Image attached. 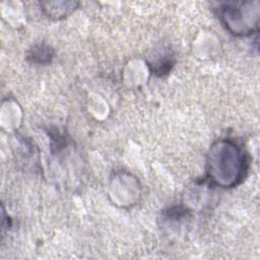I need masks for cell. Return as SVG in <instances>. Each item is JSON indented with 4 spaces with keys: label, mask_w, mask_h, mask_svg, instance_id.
Wrapping results in <instances>:
<instances>
[{
    "label": "cell",
    "mask_w": 260,
    "mask_h": 260,
    "mask_svg": "<svg viewBox=\"0 0 260 260\" xmlns=\"http://www.w3.org/2000/svg\"><path fill=\"white\" fill-rule=\"evenodd\" d=\"M77 2H43L42 6L44 11L49 17H53L56 19L62 18L67 14L74 11L77 7Z\"/></svg>",
    "instance_id": "cell-3"
},
{
    "label": "cell",
    "mask_w": 260,
    "mask_h": 260,
    "mask_svg": "<svg viewBox=\"0 0 260 260\" xmlns=\"http://www.w3.org/2000/svg\"><path fill=\"white\" fill-rule=\"evenodd\" d=\"M246 170V153L235 141L222 139L211 146L207 156V176L214 184L232 188L242 181Z\"/></svg>",
    "instance_id": "cell-1"
},
{
    "label": "cell",
    "mask_w": 260,
    "mask_h": 260,
    "mask_svg": "<svg viewBox=\"0 0 260 260\" xmlns=\"http://www.w3.org/2000/svg\"><path fill=\"white\" fill-rule=\"evenodd\" d=\"M252 2H230L219 8V17L225 27L234 35L246 36L257 29L258 8Z\"/></svg>",
    "instance_id": "cell-2"
},
{
    "label": "cell",
    "mask_w": 260,
    "mask_h": 260,
    "mask_svg": "<svg viewBox=\"0 0 260 260\" xmlns=\"http://www.w3.org/2000/svg\"><path fill=\"white\" fill-rule=\"evenodd\" d=\"M27 58L34 63L45 64L50 62L53 58V50L47 45L37 44L29 50Z\"/></svg>",
    "instance_id": "cell-4"
}]
</instances>
